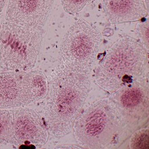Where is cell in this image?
Masks as SVG:
<instances>
[{"instance_id": "obj_6", "label": "cell", "mask_w": 149, "mask_h": 149, "mask_svg": "<svg viewBox=\"0 0 149 149\" xmlns=\"http://www.w3.org/2000/svg\"><path fill=\"white\" fill-rule=\"evenodd\" d=\"M112 100L128 124H138L148 116V75L115 91Z\"/></svg>"}, {"instance_id": "obj_11", "label": "cell", "mask_w": 149, "mask_h": 149, "mask_svg": "<svg viewBox=\"0 0 149 149\" xmlns=\"http://www.w3.org/2000/svg\"><path fill=\"white\" fill-rule=\"evenodd\" d=\"M26 74L36 101L44 99L47 94L48 88L45 74L40 70L32 69L26 71Z\"/></svg>"}, {"instance_id": "obj_17", "label": "cell", "mask_w": 149, "mask_h": 149, "mask_svg": "<svg viewBox=\"0 0 149 149\" xmlns=\"http://www.w3.org/2000/svg\"><path fill=\"white\" fill-rule=\"evenodd\" d=\"M147 11L149 12V0H144Z\"/></svg>"}, {"instance_id": "obj_18", "label": "cell", "mask_w": 149, "mask_h": 149, "mask_svg": "<svg viewBox=\"0 0 149 149\" xmlns=\"http://www.w3.org/2000/svg\"><path fill=\"white\" fill-rule=\"evenodd\" d=\"M1 24H0V30H1Z\"/></svg>"}, {"instance_id": "obj_2", "label": "cell", "mask_w": 149, "mask_h": 149, "mask_svg": "<svg viewBox=\"0 0 149 149\" xmlns=\"http://www.w3.org/2000/svg\"><path fill=\"white\" fill-rule=\"evenodd\" d=\"M128 125L114 101L105 98L95 102L78 116L73 129L82 147L107 149L116 147L125 140Z\"/></svg>"}, {"instance_id": "obj_8", "label": "cell", "mask_w": 149, "mask_h": 149, "mask_svg": "<svg viewBox=\"0 0 149 149\" xmlns=\"http://www.w3.org/2000/svg\"><path fill=\"white\" fill-rule=\"evenodd\" d=\"M55 0H8L6 21L20 26L43 28Z\"/></svg>"}, {"instance_id": "obj_10", "label": "cell", "mask_w": 149, "mask_h": 149, "mask_svg": "<svg viewBox=\"0 0 149 149\" xmlns=\"http://www.w3.org/2000/svg\"><path fill=\"white\" fill-rule=\"evenodd\" d=\"M107 19L111 24L138 21L148 15L144 0H102Z\"/></svg>"}, {"instance_id": "obj_9", "label": "cell", "mask_w": 149, "mask_h": 149, "mask_svg": "<svg viewBox=\"0 0 149 149\" xmlns=\"http://www.w3.org/2000/svg\"><path fill=\"white\" fill-rule=\"evenodd\" d=\"M35 101L26 71L0 73V109L23 107Z\"/></svg>"}, {"instance_id": "obj_3", "label": "cell", "mask_w": 149, "mask_h": 149, "mask_svg": "<svg viewBox=\"0 0 149 149\" xmlns=\"http://www.w3.org/2000/svg\"><path fill=\"white\" fill-rule=\"evenodd\" d=\"M148 53L139 40L122 36L114 42L96 70L97 84L114 92L148 75Z\"/></svg>"}, {"instance_id": "obj_16", "label": "cell", "mask_w": 149, "mask_h": 149, "mask_svg": "<svg viewBox=\"0 0 149 149\" xmlns=\"http://www.w3.org/2000/svg\"><path fill=\"white\" fill-rule=\"evenodd\" d=\"M8 0H0V13H1Z\"/></svg>"}, {"instance_id": "obj_15", "label": "cell", "mask_w": 149, "mask_h": 149, "mask_svg": "<svg viewBox=\"0 0 149 149\" xmlns=\"http://www.w3.org/2000/svg\"><path fill=\"white\" fill-rule=\"evenodd\" d=\"M149 21L139 22L136 26V33L139 39V41L149 51Z\"/></svg>"}, {"instance_id": "obj_7", "label": "cell", "mask_w": 149, "mask_h": 149, "mask_svg": "<svg viewBox=\"0 0 149 149\" xmlns=\"http://www.w3.org/2000/svg\"><path fill=\"white\" fill-rule=\"evenodd\" d=\"M11 111L15 146L42 147L46 144L49 133L40 115L34 110L22 107Z\"/></svg>"}, {"instance_id": "obj_14", "label": "cell", "mask_w": 149, "mask_h": 149, "mask_svg": "<svg viewBox=\"0 0 149 149\" xmlns=\"http://www.w3.org/2000/svg\"><path fill=\"white\" fill-rule=\"evenodd\" d=\"M94 0H61L64 11L70 15L75 14L81 11L86 6Z\"/></svg>"}, {"instance_id": "obj_12", "label": "cell", "mask_w": 149, "mask_h": 149, "mask_svg": "<svg viewBox=\"0 0 149 149\" xmlns=\"http://www.w3.org/2000/svg\"><path fill=\"white\" fill-rule=\"evenodd\" d=\"M0 144H15L11 111L0 109Z\"/></svg>"}, {"instance_id": "obj_1", "label": "cell", "mask_w": 149, "mask_h": 149, "mask_svg": "<svg viewBox=\"0 0 149 149\" xmlns=\"http://www.w3.org/2000/svg\"><path fill=\"white\" fill-rule=\"evenodd\" d=\"M90 74L72 72L57 65L51 74L48 100L43 119L49 135L68 134L89 91Z\"/></svg>"}, {"instance_id": "obj_13", "label": "cell", "mask_w": 149, "mask_h": 149, "mask_svg": "<svg viewBox=\"0 0 149 149\" xmlns=\"http://www.w3.org/2000/svg\"><path fill=\"white\" fill-rule=\"evenodd\" d=\"M132 149H149V129H141L136 132L130 142Z\"/></svg>"}, {"instance_id": "obj_5", "label": "cell", "mask_w": 149, "mask_h": 149, "mask_svg": "<svg viewBox=\"0 0 149 149\" xmlns=\"http://www.w3.org/2000/svg\"><path fill=\"white\" fill-rule=\"evenodd\" d=\"M102 41L94 25L82 19L68 29L60 46L58 66L73 72L90 74Z\"/></svg>"}, {"instance_id": "obj_4", "label": "cell", "mask_w": 149, "mask_h": 149, "mask_svg": "<svg viewBox=\"0 0 149 149\" xmlns=\"http://www.w3.org/2000/svg\"><path fill=\"white\" fill-rule=\"evenodd\" d=\"M44 33L43 28L6 21L0 32V67L8 71L32 69L39 56Z\"/></svg>"}]
</instances>
